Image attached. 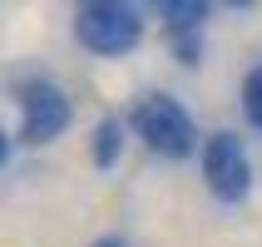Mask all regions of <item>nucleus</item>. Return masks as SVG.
<instances>
[{"label":"nucleus","instance_id":"0eeeda50","mask_svg":"<svg viewBox=\"0 0 262 247\" xmlns=\"http://www.w3.org/2000/svg\"><path fill=\"white\" fill-rule=\"evenodd\" d=\"M243 119L252 129H262V64H252L243 74Z\"/></svg>","mask_w":262,"mask_h":247},{"label":"nucleus","instance_id":"f257e3e1","mask_svg":"<svg viewBox=\"0 0 262 247\" xmlns=\"http://www.w3.org/2000/svg\"><path fill=\"white\" fill-rule=\"evenodd\" d=\"M129 129L144 139L148 153H159V159H193L198 148H203V133L193 124V114L173 94H144V99L129 109Z\"/></svg>","mask_w":262,"mask_h":247},{"label":"nucleus","instance_id":"423d86ee","mask_svg":"<svg viewBox=\"0 0 262 247\" xmlns=\"http://www.w3.org/2000/svg\"><path fill=\"white\" fill-rule=\"evenodd\" d=\"M124 144H129V119L104 114L99 124H94V133H89V163H94V168H114V163L124 159Z\"/></svg>","mask_w":262,"mask_h":247},{"label":"nucleus","instance_id":"1a4fd4ad","mask_svg":"<svg viewBox=\"0 0 262 247\" xmlns=\"http://www.w3.org/2000/svg\"><path fill=\"white\" fill-rule=\"evenodd\" d=\"M89 247H129L124 237H99V242H89Z\"/></svg>","mask_w":262,"mask_h":247},{"label":"nucleus","instance_id":"f03ea898","mask_svg":"<svg viewBox=\"0 0 262 247\" xmlns=\"http://www.w3.org/2000/svg\"><path fill=\"white\" fill-rule=\"evenodd\" d=\"M74 40H79V50H89L99 59H119L129 50H139L144 15L134 5H119V0H89L74 10Z\"/></svg>","mask_w":262,"mask_h":247},{"label":"nucleus","instance_id":"6e6552de","mask_svg":"<svg viewBox=\"0 0 262 247\" xmlns=\"http://www.w3.org/2000/svg\"><path fill=\"white\" fill-rule=\"evenodd\" d=\"M5 159H10V133L0 129V168H5Z\"/></svg>","mask_w":262,"mask_h":247},{"label":"nucleus","instance_id":"39448f33","mask_svg":"<svg viewBox=\"0 0 262 247\" xmlns=\"http://www.w3.org/2000/svg\"><path fill=\"white\" fill-rule=\"evenodd\" d=\"M159 15H163V35L173 44L178 64L193 70V64L203 59V30H208V20H213V5H208V0H163Z\"/></svg>","mask_w":262,"mask_h":247},{"label":"nucleus","instance_id":"7ed1b4c3","mask_svg":"<svg viewBox=\"0 0 262 247\" xmlns=\"http://www.w3.org/2000/svg\"><path fill=\"white\" fill-rule=\"evenodd\" d=\"M15 99H20V144H30V148L55 144L74 124V104L55 79H25L15 89Z\"/></svg>","mask_w":262,"mask_h":247},{"label":"nucleus","instance_id":"20e7f679","mask_svg":"<svg viewBox=\"0 0 262 247\" xmlns=\"http://www.w3.org/2000/svg\"><path fill=\"white\" fill-rule=\"evenodd\" d=\"M198 163H203V183L218 203H243L252 193V159L233 129L208 133L203 148H198Z\"/></svg>","mask_w":262,"mask_h":247}]
</instances>
